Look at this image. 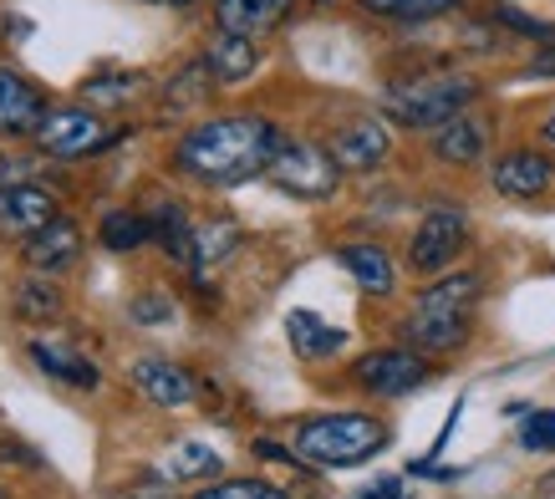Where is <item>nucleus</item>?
I'll return each instance as SVG.
<instances>
[{
	"instance_id": "f257e3e1",
	"label": "nucleus",
	"mask_w": 555,
	"mask_h": 499,
	"mask_svg": "<svg viewBox=\"0 0 555 499\" xmlns=\"http://www.w3.org/2000/svg\"><path fill=\"white\" fill-rule=\"evenodd\" d=\"M281 143H286L281 128L266 123L260 113H230L189 128L173 158H179L189 179L199 183H245L255 174H266Z\"/></svg>"
},
{
	"instance_id": "f03ea898",
	"label": "nucleus",
	"mask_w": 555,
	"mask_h": 499,
	"mask_svg": "<svg viewBox=\"0 0 555 499\" xmlns=\"http://www.w3.org/2000/svg\"><path fill=\"white\" fill-rule=\"evenodd\" d=\"M474 300H479V276L459 270V276H443L413 300V311L403 321L408 347L418 351H449L469 336L474 321Z\"/></svg>"
},
{
	"instance_id": "7ed1b4c3",
	"label": "nucleus",
	"mask_w": 555,
	"mask_h": 499,
	"mask_svg": "<svg viewBox=\"0 0 555 499\" xmlns=\"http://www.w3.org/2000/svg\"><path fill=\"white\" fill-rule=\"evenodd\" d=\"M387 428L362 413H321L296 428V453L317 469H352L383 449Z\"/></svg>"
},
{
	"instance_id": "20e7f679",
	"label": "nucleus",
	"mask_w": 555,
	"mask_h": 499,
	"mask_svg": "<svg viewBox=\"0 0 555 499\" xmlns=\"http://www.w3.org/2000/svg\"><path fill=\"white\" fill-rule=\"evenodd\" d=\"M479 98L474 77H408L383 92V113L398 117L403 128H443Z\"/></svg>"
},
{
	"instance_id": "39448f33",
	"label": "nucleus",
	"mask_w": 555,
	"mask_h": 499,
	"mask_svg": "<svg viewBox=\"0 0 555 499\" xmlns=\"http://www.w3.org/2000/svg\"><path fill=\"white\" fill-rule=\"evenodd\" d=\"M266 179L275 183L281 194H291V200L317 204V200H332V194H337L341 168H337V158L326 149H317V143H281L266 168Z\"/></svg>"
},
{
	"instance_id": "423d86ee",
	"label": "nucleus",
	"mask_w": 555,
	"mask_h": 499,
	"mask_svg": "<svg viewBox=\"0 0 555 499\" xmlns=\"http://www.w3.org/2000/svg\"><path fill=\"white\" fill-rule=\"evenodd\" d=\"M31 138L47 158H87V153H102L107 143H118V133L87 107H56V113L41 117V128Z\"/></svg>"
},
{
	"instance_id": "0eeeda50",
	"label": "nucleus",
	"mask_w": 555,
	"mask_h": 499,
	"mask_svg": "<svg viewBox=\"0 0 555 499\" xmlns=\"http://www.w3.org/2000/svg\"><path fill=\"white\" fill-rule=\"evenodd\" d=\"M464 240H469V219L459 215V209H428L423 225L413 230L408 260H413L418 276H434V270H443L464 250Z\"/></svg>"
},
{
	"instance_id": "6e6552de",
	"label": "nucleus",
	"mask_w": 555,
	"mask_h": 499,
	"mask_svg": "<svg viewBox=\"0 0 555 499\" xmlns=\"http://www.w3.org/2000/svg\"><path fill=\"white\" fill-rule=\"evenodd\" d=\"M326 153L337 158L341 174H367V168H383L387 153H392V133H387L383 117H352V123H341Z\"/></svg>"
},
{
	"instance_id": "1a4fd4ad",
	"label": "nucleus",
	"mask_w": 555,
	"mask_h": 499,
	"mask_svg": "<svg viewBox=\"0 0 555 499\" xmlns=\"http://www.w3.org/2000/svg\"><path fill=\"white\" fill-rule=\"evenodd\" d=\"M352 378L367 393H377V398H403V393H413V387L428 383V362H423L418 351H367L362 362L352 367Z\"/></svg>"
},
{
	"instance_id": "9d476101",
	"label": "nucleus",
	"mask_w": 555,
	"mask_h": 499,
	"mask_svg": "<svg viewBox=\"0 0 555 499\" xmlns=\"http://www.w3.org/2000/svg\"><path fill=\"white\" fill-rule=\"evenodd\" d=\"M56 219V200H51V189H36V183L16 179L0 189V234H36L41 225Z\"/></svg>"
},
{
	"instance_id": "9b49d317",
	"label": "nucleus",
	"mask_w": 555,
	"mask_h": 499,
	"mask_svg": "<svg viewBox=\"0 0 555 499\" xmlns=\"http://www.w3.org/2000/svg\"><path fill=\"white\" fill-rule=\"evenodd\" d=\"M128 378L153 408H189L194 402V378L169 357H138Z\"/></svg>"
},
{
	"instance_id": "f8f14e48",
	"label": "nucleus",
	"mask_w": 555,
	"mask_h": 499,
	"mask_svg": "<svg viewBox=\"0 0 555 499\" xmlns=\"http://www.w3.org/2000/svg\"><path fill=\"white\" fill-rule=\"evenodd\" d=\"M41 117H47V102L36 92L21 72L0 67V133L5 138H26L41 128Z\"/></svg>"
},
{
	"instance_id": "ddd939ff",
	"label": "nucleus",
	"mask_w": 555,
	"mask_h": 499,
	"mask_svg": "<svg viewBox=\"0 0 555 499\" xmlns=\"http://www.w3.org/2000/svg\"><path fill=\"white\" fill-rule=\"evenodd\" d=\"M551 183H555V164L540 158V153H530V149H515L494 164V189H500L505 200H535V194H545Z\"/></svg>"
},
{
	"instance_id": "4468645a",
	"label": "nucleus",
	"mask_w": 555,
	"mask_h": 499,
	"mask_svg": "<svg viewBox=\"0 0 555 499\" xmlns=\"http://www.w3.org/2000/svg\"><path fill=\"white\" fill-rule=\"evenodd\" d=\"M77 250H82V230H77L72 219H51V225H41L36 234H26V266L51 276V270L72 266Z\"/></svg>"
},
{
	"instance_id": "2eb2a0df",
	"label": "nucleus",
	"mask_w": 555,
	"mask_h": 499,
	"mask_svg": "<svg viewBox=\"0 0 555 499\" xmlns=\"http://www.w3.org/2000/svg\"><path fill=\"white\" fill-rule=\"evenodd\" d=\"M291 5H296V0H215V21L224 26V31L266 36L286 21Z\"/></svg>"
},
{
	"instance_id": "dca6fc26",
	"label": "nucleus",
	"mask_w": 555,
	"mask_h": 499,
	"mask_svg": "<svg viewBox=\"0 0 555 499\" xmlns=\"http://www.w3.org/2000/svg\"><path fill=\"white\" fill-rule=\"evenodd\" d=\"M204 62H209V72H215L219 82H245L260 67V47H255V36H240L219 26V36L204 51Z\"/></svg>"
},
{
	"instance_id": "f3484780",
	"label": "nucleus",
	"mask_w": 555,
	"mask_h": 499,
	"mask_svg": "<svg viewBox=\"0 0 555 499\" xmlns=\"http://www.w3.org/2000/svg\"><path fill=\"white\" fill-rule=\"evenodd\" d=\"M337 260L352 270V281L362 285L367 296H392V285H398V270H392V260H387L383 245H372V240H362V245H341Z\"/></svg>"
},
{
	"instance_id": "a211bd4d",
	"label": "nucleus",
	"mask_w": 555,
	"mask_h": 499,
	"mask_svg": "<svg viewBox=\"0 0 555 499\" xmlns=\"http://www.w3.org/2000/svg\"><path fill=\"white\" fill-rule=\"evenodd\" d=\"M434 153L443 158V164H479L485 158V123L469 113L449 117L443 128H434Z\"/></svg>"
},
{
	"instance_id": "6ab92c4d",
	"label": "nucleus",
	"mask_w": 555,
	"mask_h": 499,
	"mask_svg": "<svg viewBox=\"0 0 555 499\" xmlns=\"http://www.w3.org/2000/svg\"><path fill=\"white\" fill-rule=\"evenodd\" d=\"M286 336H291V347L301 351L306 362H321V357H337V351L347 347V332H337V327H326V321H321L317 311H291V317H286Z\"/></svg>"
},
{
	"instance_id": "aec40b11",
	"label": "nucleus",
	"mask_w": 555,
	"mask_h": 499,
	"mask_svg": "<svg viewBox=\"0 0 555 499\" xmlns=\"http://www.w3.org/2000/svg\"><path fill=\"white\" fill-rule=\"evenodd\" d=\"M158 474H164L169 484L209 479V474H219V453L209 449V444H199V438H179V444H169V453H164Z\"/></svg>"
},
{
	"instance_id": "412c9836",
	"label": "nucleus",
	"mask_w": 555,
	"mask_h": 499,
	"mask_svg": "<svg viewBox=\"0 0 555 499\" xmlns=\"http://www.w3.org/2000/svg\"><path fill=\"white\" fill-rule=\"evenodd\" d=\"M31 362L47 378H62L72 387H98V367L87 362V357H77V351H62V347H51V342H31Z\"/></svg>"
},
{
	"instance_id": "4be33fe9",
	"label": "nucleus",
	"mask_w": 555,
	"mask_h": 499,
	"mask_svg": "<svg viewBox=\"0 0 555 499\" xmlns=\"http://www.w3.org/2000/svg\"><path fill=\"white\" fill-rule=\"evenodd\" d=\"M149 225H153V240L169 250L173 260L194 266V230H189V219H184V209H179V204H158Z\"/></svg>"
},
{
	"instance_id": "5701e85b",
	"label": "nucleus",
	"mask_w": 555,
	"mask_h": 499,
	"mask_svg": "<svg viewBox=\"0 0 555 499\" xmlns=\"http://www.w3.org/2000/svg\"><path fill=\"white\" fill-rule=\"evenodd\" d=\"M16 311H21V321H51L56 311H62V291H56L51 281H21Z\"/></svg>"
},
{
	"instance_id": "b1692460",
	"label": "nucleus",
	"mask_w": 555,
	"mask_h": 499,
	"mask_svg": "<svg viewBox=\"0 0 555 499\" xmlns=\"http://www.w3.org/2000/svg\"><path fill=\"white\" fill-rule=\"evenodd\" d=\"M98 234H102V245H107V250H138L143 240H153V225L143 215H122V209H118V215L102 219Z\"/></svg>"
},
{
	"instance_id": "393cba45",
	"label": "nucleus",
	"mask_w": 555,
	"mask_h": 499,
	"mask_svg": "<svg viewBox=\"0 0 555 499\" xmlns=\"http://www.w3.org/2000/svg\"><path fill=\"white\" fill-rule=\"evenodd\" d=\"M235 245H240L235 225H209V230H194V266H215V260H224Z\"/></svg>"
},
{
	"instance_id": "a878e982",
	"label": "nucleus",
	"mask_w": 555,
	"mask_h": 499,
	"mask_svg": "<svg viewBox=\"0 0 555 499\" xmlns=\"http://www.w3.org/2000/svg\"><path fill=\"white\" fill-rule=\"evenodd\" d=\"M520 449L530 453H555V408H535L520 423Z\"/></svg>"
},
{
	"instance_id": "bb28decb",
	"label": "nucleus",
	"mask_w": 555,
	"mask_h": 499,
	"mask_svg": "<svg viewBox=\"0 0 555 499\" xmlns=\"http://www.w3.org/2000/svg\"><path fill=\"white\" fill-rule=\"evenodd\" d=\"M194 499H291V495L266 479H230V484H215V489H199Z\"/></svg>"
},
{
	"instance_id": "cd10ccee",
	"label": "nucleus",
	"mask_w": 555,
	"mask_h": 499,
	"mask_svg": "<svg viewBox=\"0 0 555 499\" xmlns=\"http://www.w3.org/2000/svg\"><path fill=\"white\" fill-rule=\"evenodd\" d=\"M494 26H505V31H520V36H530V41H545V47L555 41V26H551V21L525 16V11H515V5H500V11H494Z\"/></svg>"
},
{
	"instance_id": "c85d7f7f",
	"label": "nucleus",
	"mask_w": 555,
	"mask_h": 499,
	"mask_svg": "<svg viewBox=\"0 0 555 499\" xmlns=\"http://www.w3.org/2000/svg\"><path fill=\"white\" fill-rule=\"evenodd\" d=\"M138 92H143V77H138V72H128V77H102V82H92L87 87V98L92 102H107V107H113V102H128V98H138Z\"/></svg>"
},
{
	"instance_id": "c756f323",
	"label": "nucleus",
	"mask_w": 555,
	"mask_h": 499,
	"mask_svg": "<svg viewBox=\"0 0 555 499\" xmlns=\"http://www.w3.org/2000/svg\"><path fill=\"white\" fill-rule=\"evenodd\" d=\"M459 11V0H398V21H434Z\"/></svg>"
},
{
	"instance_id": "7c9ffc66",
	"label": "nucleus",
	"mask_w": 555,
	"mask_h": 499,
	"mask_svg": "<svg viewBox=\"0 0 555 499\" xmlns=\"http://www.w3.org/2000/svg\"><path fill=\"white\" fill-rule=\"evenodd\" d=\"M133 321H143V327H164V321H173V300L169 296H138L133 300Z\"/></svg>"
},
{
	"instance_id": "2f4dec72",
	"label": "nucleus",
	"mask_w": 555,
	"mask_h": 499,
	"mask_svg": "<svg viewBox=\"0 0 555 499\" xmlns=\"http://www.w3.org/2000/svg\"><path fill=\"white\" fill-rule=\"evenodd\" d=\"M122 499H173V484L158 474V479H143V484H133Z\"/></svg>"
},
{
	"instance_id": "473e14b6",
	"label": "nucleus",
	"mask_w": 555,
	"mask_h": 499,
	"mask_svg": "<svg viewBox=\"0 0 555 499\" xmlns=\"http://www.w3.org/2000/svg\"><path fill=\"white\" fill-rule=\"evenodd\" d=\"M525 77H540V82H555V41L545 51H535L530 56V67H525Z\"/></svg>"
},
{
	"instance_id": "72a5a7b5",
	"label": "nucleus",
	"mask_w": 555,
	"mask_h": 499,
	"mask_svg": "<svg viewBox=\"0 0 555 499\" xmlns=\"http://www.w3.org/2000/svg\"><path fill=\"white\" fill-rule=\"evenodd\" d=\"M5 459H11V464H36V453H26L21 444H0V464H5Z\"/></svg>"
},
{
	"instance_id": "f704fd0d",
	"label": "nucleus",
	"mask_w": 555,
	"mask_h": 499,
	"mask_svg": "<svg viewBox=\"0 0 555 499\" xmlns=\"http://www.w3.org/2000/svg\"><path fill=\"white\" fill-rule=\"evenodd\" d=\"M21 174H26V168H21V164H11V158L0 153V189H5V183H16Z\"/></svg>"
},
{
	"instance_id": "c9c22d12",
	"label": "nucleus",
	"mask_w": 555,
	"mask_h": 499,
	"mask_svg": "<svg viewBox=\"0 0 555 499\" xmlns=\"http://www.w3.org/2000/svg\"><path fill=\"white\" fill-rule=\"evenodd\" d=\"M149 5H179V11H189V5H199V0H149Z\"/></svg>"
},
{
	"instance_id": "e433bc0d",
	"label": "nucleus",
	"mask_w": 555,
	"mask_h": 499,
	"mask_svg": "<svg viewBox=\"0 0 555 499\" xmlns=\"http://www.w3.org/2000/svg\"><path fill=\"white\" fill-rule=\"evenodd\" d=\"M545 138H551V143H555V113L545 117Z\"/></svg>"
},
{
	"instance_id": "4c0bfd02",
	"label": "nucleus",
	"mask_w": 555,
	"mask_h": 499,
	"mask_svg": "<svg viewBox=\"0 0 555 499\" xmlns=\"http://www.w3.org/2000/svg\"><path fill=\"white\" fill-rule=\"evenodd\" d=\"M317 5H326V0H317Z\"/></svg>"
},
{
	"instance_id": "58836bf2",
	"label": "nucleus",
	"mask_w": 555,
	"mask_h": 499,
	"mask_svg": "<svg viewBox=\"0 0 555 499\" xmlns=\"http://www.w3.org/2000/svg\"><path fill=\"white\" fill-rule=\"evenodd\" d=\"M0 499H5V495H0Z\"/></svg>"
}]
</instances>
